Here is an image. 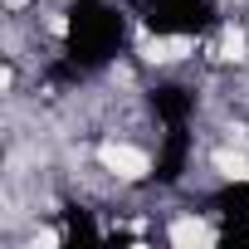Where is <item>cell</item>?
<instances>
[{
    "label": "cell",
    "mask_w": 249,
    "mask_h": 249,
    "mask_svg": "<svg viewBox=\"0 0 249 249\" xmlns=\"http://www.w3.org/2000/svg\"><path fill=\"white\" fill-rule=\"evenodd\" d=\"M225 59H244V35H225Z\"/></svg>",
    "instance_id": "5"
},
{
    "label": "cell",
    "mask_w": 249,
    "mask_h": 249,
    "mask_svg": "<svg viewBox=\"0 0 249 249\" xmlns=\"http://www.w3.org/2000/svg\"><path fill=\"white\" fill-rule=\"evenodd\" d=\"M191 49H196V44H191L186 35H176V39H152V44H147V59H152V64H176V59H186Z\"/></svg>",
    "instance_id": "2"
},
{
    "label": "cell",
    "mask_w": 249,
    "mask_h": 249,
    "mask_svg": "<svg viewBox=\"0 0 249 249\" xmlns=\"http://www.w3.org/2000/svg\"><path fill=\"white\" fill-rule=\"evenodd\" d=\"M215 166H220V176H230V181H249V161L244 157H215Z\"/></svg>",
    "instance_id": "4"
},
{
    "label": "cell",
    "mask_w": 249,
    "mask_h": 249,
    "mask_svg": "<svg viewBox=\"0 0 249 249\" xmlns=\"http://www.w3.org/2000/svg\"><path fill=\"white\" fill-rule=\"evenodd\" d=\"M103 166H107L112 176H122V181L147 176V157H142L137 147H122V142H107V147H103Z\"/></svg>",
    "instance_id": "1"
},
{
    "label": "cell",
    "mask_w": 249,
    "mask_h": 249,
    "mask_svg": "<svg viewBox=\"0 0 249 249\" xmlns=\"http://www.w3.org/2000/svg\"><path fill=\"white\" fill-rule=\"evenodd\" d=\"M215 234L200 225V220H176L171 225V244H181V249H191V244H210Z\"/></svg>",
    "instance_id": "3"
}]
</instances>
